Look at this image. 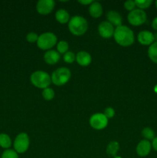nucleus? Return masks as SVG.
Returning <instances> with one entry per match:
<instances>
[{
  "mask_svg": "<svg viewBox=\"0 0 157 158\" xmlns=\"http://www.w3.org/2000/svg\"><path fill=\"white\" fill-rule=\"evenodd\" d=\"M113 36L115 42L122 46H131L135 40L132 29L123 25L115 28Z\"/></svg>",
  "mask_w": 157,
  "mask_h": 158,
  "instance_id": "1",
  "label": "nucleus"
},
{
  "mask_svg": "<svg viewBox=\"0 0 157 158\" xmlns=\"http://www.w3.org/2000/svg\"><path fill=\"white\" fill-rule=\"evenodd\" d=\"M88 23L86 19L79 15H75L69 22V29L73 35H82L87 31Z\"/></svg>",
  "mask_w": 157,
  "mask_h": 158,
  "instance_id": "2",
  "label": "nucleus"
},
{
  "mask_svg": "<svg viewBox=\"0 0 157 158\" xmlns=\"http://www.w3.org/2000/svg\"><path fill=\"white\" fill-rule=\"evenodd\" d=\"M31 82L32 84L39 89H46L50 85L51 77L44 71H35L31 75Z\"/></svg>",
  "mask_w": 157,
  "mask_h": 158,
  "instance_id": "3",
  "label": "nucleus"
},
{
  "mask_svg": "<svg viewBox=\"0 0 157 158\" xmlns=\"http://www.w3.org/2000/svg\"><path fill=\"white\" fill-rule=\"evenodd\" d=\"M71 77V72L69 69L66 67H61L54 71L51 77L52 83L55 86H62L68 83Z\"/></svg>",
  "mask_w": 157,
  "mask_h": 158,
  "instance_id": "4",
  "label": "nucleus"
},
{
  "mask_svg": "<svg viewBox=\"0 0 157 158\" xmlns=\"http://www.w3.org/2000/svg\"><path fill=\"white\" fill-rule=\"evenodd\" d=\"M57 37L52 32H45L38 36L37 40V46L44 50L50 49L56 44Z\"/></svg>",
  "mask_w": 157,
  "mask_h": 158,
  "instance_id": "5",
  "label": "nucleus"
},
{
  "mask_svg": "<svg viewBox=\"0 0 157 158\" xmlns=\"http://www.w3.org/2000/svg\"><path fill=\"white\" fill-rule=\"evenodd\" d=\"M29 146V136L26 133H21L14 140V150L18 154H23L28 150Z\"/></svg>",
  "mask_w": 157,
  "mask_h": 158,
  "instance_id": "6",
  "label": "nucleus"
},
{
  "mask_svg": "<svg viewBox=\"0 0 157 158\" xmlns=\"http://www.w3.org/2000/svg\"><path fill=\"white\" fill-rule=\"evenodd\" d=\"M147 15L143 10L139 9L131 11L128 15V21L131 25L135 26L143 25L146 21Z\"/></svg>",
  "mask_w": 157,
  "mask_h": 158,
  "instance_id": "7",
  "label": "nucleus"
},
{
  "mask_svg": "<svg viewBox=\"0 0 157 158\" xmlns=\"http://www.w3.org/2000/svg\"><path fill=\"white\" fill-rule=\"evenodd\" d=\"M89 123L95 130H103L108 124V118L103 114H95L90 117Z\"/></svg>",
  "mask_w": 157,
  "mask_h": 158,
  "instance_id": "8",
  "label": "nucleus"
},
{
  "mask_svg": "<svg viewBox=\"0 0 157 158\" xmlns=\"http://www.w3.org/2000/svg\"><path fill=\"white\" fill-rule=\"evenodd\" d=\"M55 2L53 0H39L37 2L36 10L41 15H48L53 10Z\"/></svg>",
  "mask_w": 157,
  "mask_h": 158,
  "instance_id": "9",
  "label": "nucleus"
},
{
  "mask_svg": "<svg viewBox=\"0 0 157 158\" xmlns=\"http://www.w3.org/2000/svg\"><path fill=\"white\" fill-rule=\"evenodd\" d=\"M99 33L102 37L105 39H109L114 35V29L113 26L109 22H102L98 27Z\"/></svg>",
  "mask_w": 157,
  "mask_h": 158,
  "instance_id": "10",
  "label": "nucleus"
},
{
  "mask_svg": "<svg viewBox=\"0 0 157 158\" xmlns=\"http://www.w3.org/2000/svg\"><path fill=\"white\" fill-rule=\"evenodd\" d=\"M138 41L143 46H150L155 42L154 34L148 30L141 31L138 34Z\"/></svg>",
  "mask_w": 157,
  "mask_h": 158,
  "instance_id": "11",
  "label": "nucleus"
},
{
  "mask_svg": "<svg viewBox=\"0 0 157 158\" xmlns=\"http://www.w3.org/2000/svg\"><path fill=\"white\" fill-rule=\"evenodd\" d=\"M151 149H152V144L149 140H141L136 147L137 154L140 157H146L149 154Z\"/></svg>",
  "mask_w": 157,
  "mask_h": 158,
  "instance_id": "12",
  "label": "nucleus"
},
{
  "mask_svg": "<svg viewBox=\"0 0 157 158\" xmlns=\"http://www.w3.org/2000/svg\"><path fill=\"white\" fill-rule=\"evenodd\" d=\"M75 60H76V62L80 66H86L91 63L92 57H91V55L89 52L81 51V52H78L77 55L75 56Z\"/></svg>",
  "mask_w": 157,
  "mask_h": 158,
  "instance_id": "13",
  "label": "nucleus"
},
{
  "mask_svg": "<svg viewBox=\"0 0 157 158\" xmlns=\"http://www.w3.org/2000/svg\"><path fill=\"white\" fill-rule=\"evenodd\" d=\"M107 19L109 23L112 26H115L116 27L122 26L123 18L119 12L115 11H109L107 13Z\"/></svg>",
  "mask_w": 157,
  "mask_h": 158,
  "instance_id": "14",
  "label": "nucleus"
},
{
  "mask_svg": "<svg viewBox=\"0 0 157 158\" xmlns=\"http://www.w3.org/2000/svg\"><path fill=\"white\" fill-rule=\"evenodd\" d=\"M59 59V53L55 50H48L44 55V60L46 63L50 65H54L57 63Z\"/></svg>",
  "mask_w": 157,
  "mask_h": 158,
  "instance_id": "15",
  "label": "nucleus"
},
{
  "mask_svg": "<svg viewBox=\"0 0 157 158\" xmlns=\"http://www.w3.org/2000/svg\"><path fill=\"white\" fill-rule=\"evenodd\" d=\"M89 14L93 18H99L103 14V6L98 2H93L89 6Z\"/></svg>",
  "mask_w": 157,
  "mask_h": 158,
  "instance_id": "16",
  "label": "nucleus"
},
{
  "mask_svg": "<svg viewBox=\"0 0 157 158\" xmlns=\"http://www.w3.org/2000/svg\"><path fill=\"white\" fill-rule=\"evenodd\" d=\"M55 19L58 23L65 24L69 21V14L65 9H59L55 13Z\"/></svg>",
  "mask_w": 157,
  "mask_h": 158,
  "instance_id": "17",
  "label": "nucleus"
},
{
  "mask_svg": "<svg viewBox=\"0 0 157 158\" xmlns=\"http://www.w3.org/2000/svg\"><path fill=\"white\" fill-rule=\"evenodd\" d=\"M119 150V143L117 141H112L108 144L106 153L110 157H115Z\"/></svg>",
  "mask_w": 157,
  "mask_h": 158,
  "instance_id": "18",
  "label": "nucleus"
},
{
  "mask_svg": "<svg viewBox=\"0 0 157 158\" xmlns=\"http://www.w3.org/2000/svg\"><path fill=\"white\" fill-rule=\"evenodd\" d=\"M148 56L153 63L157 64V42H154L148 49Z\"/></svg>",
  "mask_w": 157,
  "mask_h": 158,
  "instance_id": "19",
  "label": "nucleus"
},
{
  "mask_svg": "<svg viewBox=\"0 0 157 158\" xmlns=\"http://www.w3.org/2000/svg\"><path fill=\"white\" fill-rule=\"evenodd\" d=\"M12 145V140L10 137L6 134H0V147L7 150Z\"/></svg>",
  "mask_w": 157,
  "mask_h": 158,
  "instance_id": "20",
  "label": "nucleus"
},
{
  "mask_svg": "<svg viewBox=\"0 0 157 158\" xmlns=\"http://www.w3.org/2000/svg\"><path fill=\"white\" fill-rule=\"evenodd\" d=\"M142 134L146 139V140H153L155 138V133L153 130L151 129L150 127H145L142 131Z\"/></svg>",
  "mask_w": 157,
  "mask_h": 158,
  "instance_id": "21",
  "label": "nucleus"
},
{
  "mask_svg": "<svg viewBox=\"0 0 157 158\" xmlns=\"http://www.w3.org/2000/svg\"><path fill=\"white\" fill-rule=\"evenodd\" d=\"M135 6L139 8V9L143 10L144 9H147L152 5V0H136L135 1Z\"/></svg>",
  "mask_w": 157,
  "mask_h": 158,
  "instance_id": "22",
  "label": "nucleus"
},
{
  "mask_svg": "<svg viewBox=\"0 0 157 158\" xmlns=\"http://www.w3.org/2000/svg\"><path fill=\"white\" fill-rule=\"evenodd\" d=\"M1 158H18V153L15 150H5L2 154Z\"/></svg>",
  "mask_w": 157,
  "mask_h": 158,
  "instance_id": "23",
  "label": "nucleus"
},
{
  "mask_svg": "<svg viewBox=\"0 0 157 158\" xmlns=\"http://www.w3.org/2000/svg\"><path fill=\"white\" fill-rule=\"evenodd\" d=\"M42 97L46 100H51L53 99L55 96V92L52 88H46L42 91Z\"/></svg>",
  "mask_w": 157,
  "mask_h": 158,
  "instance_id": "24",
  "label": "nucleus"
},
{
  "mask_svg": "<svg viewBox=\"0 0 157 158\" xmlns=\"http://www.w3.org/2000/svg\"><path fill=\"white\" fill-rule=\"evenodd\" d=\"M69 49V44L66 41H60L57 45V49H58V53H66L67 52Z\"/></svg>",
  "mask_w": 157,
  "mask_h": 158,
  "instance_id": "25",
  "label": "nucleus"
},
{
  "mask_svg": "<svg viewBox=\"0 0 157 158\" xmlns=\"http://www.w3.org/2000/svg\"><path fill=\"white\" fill-rule=\"evenodd\" d=\"M63 59L66 63H72L75 60V55L72 52H67L63 56Z\"/></svg>",
  "mask_w": 157,
  "mask_h": 158,
  "instance_id": "26",
  "label": "nucleus"
},
{
  "mask_svg": "<svg viewBox=\"0 0 157 158\" xmlns=\"http://www.w3.org/2000/svg\"><path fill=\"white\" fill-rule=\"evenodd\" d=\"M135 6H135V1H133V0H128V1H126V2L124 3L125 9H127V10L129 11L134 10Z\"/></svg>",
  "mask_w": 157,
  "mask_h": 158,
  "instance_id": "27",
  "label": "nucleus"
},
{
  "mask_svg": "<svg viewBox=\"0 0 157 158\" xmlns=\"http://www.w3.org/2000/svg\"><path fill=\"white\" fill-rule=\"evenodd\" d=\"M38 38V35L36 33H35V32H29L26 35V40L29 43H35V42H37Z\"/></svg>",
  "mask_w": 157,
  "mask_h": 158,
  "instance_id": "28",
  "label": "nucleus"
},
{
  "mask_svg": "<svg viewBox=\"0 0 157 158\" xmlns=\"http://www.w3.org/2000/svg\"><path fill=\"white\" fill-rule=\"evenodd\" d=\"M104 114L106 117V118H112L115 115V110L112 107H107L104 111Z\"/></svg>",
  "mask_w": 157,
  "mask_h": 158,
  "instance_id": "29",
  "label": "nucleus"
},
{
  "mask_svg": "<svg viewBox=\"0 0 157 158\" xmlns=\"http://www.w3.org/2000/svg\"><path fill=\"white\" fill-rule=\"evenodd\" d=\"M78 2L81 3V4L83 5H91L92 2H93V1L92 0H79V1H78Z\"/></svg>",
  "mask_w": 157,
  "mask_h": 158,
  "instance_id": "30",
  "label": "nucleus"
},
{
  "mask_svg": "<svg viewBox=\"0 0 157 158\" xmlns=\"http://www.w3.org/2000/svg\"><path fill=\"white\" fill-rule=\"evenodd\" d=\"M152 148H153V149L155 150V151H157V137H155V138L152 140Z\"/></svg>",
  "mask_w": 157,
  "mask_h": 158,
  "instance_id": "31",
  "label": "nucleus"
},
{
  "mask_svg": "<svg viewBox=\"0 0 157 158\" xmlns=\"http://www.w3.org/2000/svg\"><path fill=\"white\" fill-rule=\"evenodd\" d=\"M152 27L153 28V29H155V30L157 31V17L154 18V19L152 20Z\"/></svg>",
  "mask_w": 157,
  "mask_h": 158,
  "instance_id": "32",
  "label": "nucleus"
},
{
  "mask_svg": "<svg viewBox=\"0 0 157 158\" xmlns=\"http://www.w3.org/2000/svg\"><path fill=\"white\" fill-rule=\"evenodd\" d=\"M154 40H155V42H157V32L154 33Z\"/></svg>",
  "mask_w": 157,
  "mask_h": 158,
  "instance_id": "33",
  "label": "nucleus"
},
{
  "mask_svg": "<svg viewBox=\"0 0 157 158\" xmlns=\"http://www.w3.org/2000/svg\"><path fill=\"white\" fill-rule=\"evenodd\" d=\"M154 90H155V93H157V85L156 86H155V89H154Z\"/></svg>",
  "mask_w": 157,
  "mask_h": 158,
  "instance_id": "34",
  "label": "nucleus"
},
{
  "mask_svg": "<svg viewBox=\"0 0 157 158\" xmlns=\"http://www.w3.org/2000/svg\"><path fill=\"white\" fill-rule=\"evenodd\" d=\"M155 6H156V9H157V1H155Z\"/></svg>",
  "mask_w": 157,
  "mask_h": 158,
  "instance_id": "35",
  "label": "nucleus"
},
{
  "mask_svg": "<svg viewBox=\"0 0 157 158\" xmlns=\"http://www.w3.org/2000/svg\"><path fill=\"white\" fill-rule=\"evenodd\" d=\"M115 158H122L121 157H117V156H115Z\"/></svg>",
  "mask_w": 157,
  "mask_h": 158,
  "instance_id": "36",
  "label": "nucleus"
}]
</instances>
